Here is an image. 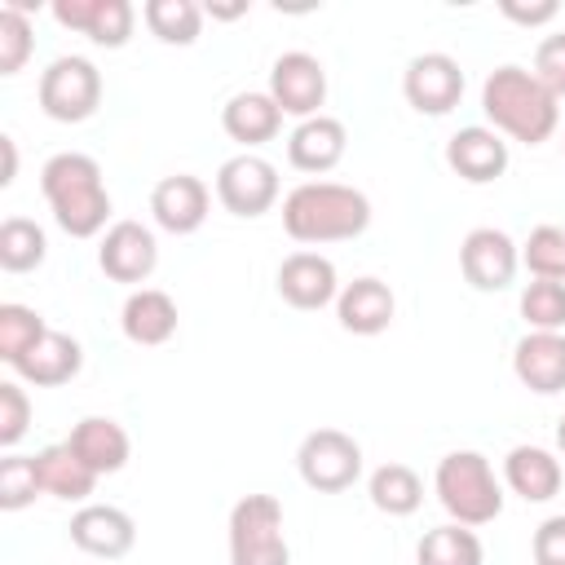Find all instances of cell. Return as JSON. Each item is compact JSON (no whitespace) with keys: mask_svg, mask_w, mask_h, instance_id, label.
<instances>
[{"mask_svg":"<svg viewBox=\"0 0 565 565\" xmlns=\"http://www.w3.org/2000/svg\"><path fill=\"white\" fill-rule=\"evenodd\" d=\"M481 110L499 137L543 146L561 124V102L525 66H494L481 84Z\"/></svg>","mask_w":565,"mask_h":565,"instance_id":"cell-1","label":"cell"},{"mask_svg":"<svg viewBox=\"0 0 565 565\" xmlns=\"http://www.w3.org/2000/svg\"><path fill=\"white\" fill-rule=\"evenodd\" d=\"M40 190L53 207V221L71 238H97L110 221V194L93 154L62 150L40 168Z\"/></svg>","mask_w":565,"mask_h":565,"instance_id":"cell-2","label":"cell"},{"mask_svg":"<svg viewBox=\"0 0 565 565\" xmlns=\"http://www.w3.org/2000/svg\"><path fill=\"white\" fill-rule=\"evenodd\" d=\"M371 225V199L340 181H305L282 199V230L296 243H344Z\"/></svg>","mask_w":565,"mask_h":565,"instance_id":"cell-3","label":"cell"},{"mask_svg":"<svg viewBox=\"0 0 565 565\" xmlns=\"http://www.w3.org/2000/svg\"><path fill=\"white\" fill-rule=\"evenodd\" d=\"M433 490L450 512V521L468 530L490 525L503 512V486L481 450H450L433 472Z\"/></svg>","mask_w":565,"mask_h":565,"instance_id":"cell-4","label":"cell"},{"mask_svg":"<svg viewBox=\"0 0 565 565\" xmlns=\"http://www.w3.org/2000/svg\"><path fill=\"white\" fill-rule=\"evenodd\" d=\"M230 565H291L282 503L274 494H243L230 508Z\"/></svg>","mask_w":565,"mask_h":565,"instance_id":"cell-5","label":"cell"},{"mask_svg":"<svg viewBox=\"0 0 565 565\" xmlns=\"http://www.w3.org/2000/svg\"><path fill=\"white\" fill-rule=\"evenodd\" d=\"M102 102V71L88 57H53L40 75V110L57 124H84Z\"/></svg>","mask_w":565,"mask_h":565,"instance_id":"cell-6","label":"cell"},{"mask_svg":"<svg viewBox=\"0 0 565 565\" xmlns=\"http://www.w3.org/2000/svg\"><path fill=\"white\" fill-rule=\"evenodd\" d=\"M296 472L318 494H340L362 477V446L340 428H313L296 450Z\"/></svg>","mask_w":565,"mask_h":565,"instance_id":"cell-7","label":"cell"},{"mask_svg":"<svg viewBox=\"0 0 565 565\" xmlns=\"http://www.w3.org/2000/svg\"><path fill=\"white\" fill-rule=\"evenodd\" d=\"M216 199L234 216H247V221L265 216L278 203V168L269 159L243 150L216 168Z\"/></svg>","mask_w":565,"mask_h":565,"instance_id":"cell-8","label":"cell"},{"mask_svg":"<svg viewBox=\"0 0 565 565\" xmlns=\"http://www.w3.org/2000/svg\"><path fill=\"white\" fill-rule=\"evenodd\" d=\"M282 115H296V119H313L322 115L318 106L327 102V71L313 53L305 49H291L282 57H274L269 66V88H265Z\"/></svg>","mask_w":565,"mask_h":565,"instance_id":"cell-9","label":"cell"},{"mask_svg":"<svg viewBox=\"0 0 565 565\" xmlns=\"http://www.w3.org/2000/svg\"><path fill=\"white\" fill-rule=\"evenodd\" d=\"M459 269H463L468 287H477V291H503V287H512V278L521 269V247L503 230L477 225L459 243Z\"/></svg>","mask_w":565,"mask_h":565,"instance_id":"cell-10","label":"cell"},{"mask_svg":"<svg viewBox=\"0 0 565 565\" xmlns=\"http://www.w3.org/2000/svg\"><path fill=\"white\" fill-rule=\"evenodd\" d=\"M402 93L419 115H450L463 97V66L450 53H419L406 62Z\"/></svg>","mask_w":565,"mask_h":565,"instance_id":"cell-11","label":"cell"},{"mask_svg":"<svg viewBox=\"0 0 565 565\" xmlns=\"http://www.w3.org/2000/svg\"><path fill=\"white\" fill-rule=\"evenodd\" d=\"M97 265L115 282H146L159 265V243L141 221H115L97 243Z\"/></svg>","mask_w":565,"mask_h":565,"instance_id":"cell-12","label":"cell"},{"mask_svg":"<svg viewBox=\"0 0 565 565\" xmlns=\"http://www.w3.org/2000/svg\"><path fill=\"white\" fill-rule=\"evenodd\" d=\"M53 18L66 31L88 35L97 49H124L137 22L128 0H53Z\"/></svg>","mask_w":565,"mask_h":565,"instance_id":"cell-13","label":"cell"},{"mask_svg":"<svg viewBox=\"0 0 565 565\" xmlns=\"http://www.w3.org/2000/svg\"><path fill=\"white\" fill-rule=\"evenodd\" d=\"M71 543L88 556H102V561H119L132 552L137 543V525L124 508H110V503H84L75 516H71Z\"/></svg>","mask_w":565,"mask_h":565,"instance_id":"cell-14","label":"cell"},{"mask_svg":"<svg viewBox=\"0 0 565 565\" xmlns=\"http://www.w3.org/2000/svg\"><path fill=\"white\" fill-rule=\"evenodd\" d=\"M278 296L291 305V309H322L340 296V278H335V265L322 256V252H291L282 265H278Z\"/></svg>","mask_w":565,"mask_h":565,"instance_id":"cell-15","label":"cell"},{"mask_svg":"<svg viewBox=\"0 0 565 565\" xmlns=\"http://www.w3.org/2000/svg\"><path fill=\"white\" fill-rule=\"evenodd\" d=\"M207 203H212L207 185L190 172H172L150 190V216L168 234H194L207 221Z\"/></svg>","mask_w":565,"mask_h":565,"instance_id":"cell-16","label":"cell"},{"mask_svg":"<svg viewBox=\"0 0 565 565\" xmlns=\"http://www.w3.org/2000/svg\"><path fill=\"white\" fill-rule=\"evenodd\" d=\"M446 163L455 177L472 181V185H486V181H499L508 172V141L494 132V128H481V124H468L459 128L450 141H446Z\"/></svg>","mask_w":565,"mask_h":565,"instance_id":"cell-17","label":"cell"},{"mask_svg":"<svg viewBox=\"0 0 565 565\" xmlns=\"http://www.w3.org/2000/svg\"><path fill=\"white\" fill-rule=\"evenodd\" d=\"M512 375L539 393L552 397L565 388V335L561 331H530L512 349Z\"/></svg>","mask_w":565,"mask_h":565,"instance_id":"cell-18","label":"cell"},{"mask_svg":"<svg viewBox=\"0 0 565 565\" xmlns=\"http://www.w3.org/2000/svg\"><path fill=\"white\" fill-rule=\"evenodd\" d=\"M349 150V132L340 119L331 115H313V119H300L296 132L287 137V163L296 172H309V177H322L331 172Z\"/></svg>","mask_w":565,"mask_h":565,"instance_id":"cell-19","label":"cell"},{"mask_svg":"<svg viewBox=\"0 0 565 565\" xmlns=\"http://www.w3.org/2000/svg\"><path fill=\"white\" fill-rule=\"evenodd\" d=\"M393 313H397V296L380 278H353L335 296V318L353 335H380V331H388Z\"/></svg>","mask_w":565,"mask_h":565,"instance_id":"cell-20","label":"cell"},{"mask_svg":"<svg viewBox=\"0 0 565 565\" xmlns=\"http://www.w3.org/2000/svg\"><path fill=\"white\" fill-rule=\"evenodd\" d=\"M79 366H84V349H79V340L66 335V331H44V335L13 362V371H18L26 384H35V388H57V384L75 380Z\"/></svg>","mask_w":565,"mask_h":565,"instance_id":"cell-21","label":"cell"},{"mask_svg":"<svg viewBox=\"0 0 565 565\" xmlns=\"http://www.w3.org/2000/svg\"><path fill=\"white\" fill-rule=\"evenodd\" d=\"M66 446H71L97 477L119 472V468L128 463V455H132V441H128L124 424L110 419V415H84V419L71 428Z\"/></svg>","mask_w":565,"mask_h":565,"instance_id":"cell-22","label":"cell"},{"mask_svg":"<svg viewBox=\"0 0 565 565\" xmlns=\"http://www.w3.org/2000/svg\"><path fill=\"white\" fill-rule=\"evenodd\" d=\"M119 327L132 344L141 349H154V344H168L177 335V300L159 287H141L124 300V313H119Z\"/></svg>","mask_w":565,"mask_h":565,"instance_id":"cell-23","label":"cell"},{"mask_svg":"<svg viewBox=\"0 0 565 565\" xmlns=\"http://www.w3.org/2000/svg\"><path fill=\"white\" fill-rule=\"evenodd\" d=\"M503 481L525 503H547L561 490V459L543 446H512L503 459Z\"/></svg>","mask_w":565,"mask_h":565,"instance_id":"cell-24","label":"cell"},{"mask_svg":"<svg viewBox=\"0 0 565 565\" xmlns=\"http://www.w3.org/2000/svg\"><path fill=\"white\" fill-rule=\"evenodd\" d=\"M221 128L230 132V141H243L252 150V146H265V141L278 137L282 110H278V102L269 93H234L221 106Z\"/></svg>","mask_w":565,"mask_h":565,"instance_id":"cell-25","label":"cell"},{"mask_svg":"<svg viewBox=\"0 0 565 565\" xmlns=\"http://www.w3.org/2000/svg\"><path fill=\"white\" fill-rule=\"evenodd\" d=\"M35 472H40V490L53 499H66V503H84L97 486V472L66 441L35 450Z\"/></svg>","mask_w":565,"mask_h":565,"instance_id":"cell-26","label":"cell"},{"mask_svg":"<svg viewBox=\"0 0 565 565\" xmlns=\"http://www.w3.org/2000/svg\"><path fill=\"white\" fill-rule=\"evenodd\" d=\"M366 494L384 516H411L424 503V481L406 463H380L366 481Z\"/></svg>","mask_w":565,"mask_h":565,"instance_id":"cell-27","label":"cell"},{"mask_svg":"<svg viewBox=\"0 0 565 565\" xmlns=\"http://www.w3.org/2000/svg\"><path fill=\"white\" fill-rule=\"evenodd\" d=\"M481 561H486L481 539L459 521L428 530L415 547V565H481Z\"/></svg>","mask_w":565,"mask_h":565,"instance_id":"cell-28","label":"cell"},{"mask_svg":"<svg viewBox=\"0 0 565 565\" xmlns=\"http://www.w3.org/2000/svg\"><path fill=\"white\" fill-rule=\"evenodd\" d=\"M141 18L150 26L154 40L163 44H194L199 31H203V9L194 0H146L141 4Z\"/></svg>","mask_w":565,"mask_h":565,"instance_id":"cell-29","label":"cell"},{"mask_svg":"<svg viewBox=\"0 0 565 565\" xmlns=\"http://www.w3.org/2000/svg\"><path fill=\"white\" fill-rule=\"evenodd\" d=\"M44 256H49V238H44V230H40L35 221L9 216V221L0 225V269H9V274H31V269L44 265Z\"/></svg>","mask_w":565,"mask_h":565,"instance_id":"cell-30","label":"cell"},{"mask_svg":"<svg viewBox=\"0 0 565 565\" xmlns=\"http://www.w3.org/2000/svg\"><path fill=\"white\" fill-rule=\"evenodd\" d=\"M521 265L534 278L565 282V225H534L530 238L521 243Z\"/></svg>","mask_w":565,"mask_h":565,"instance_id":"cell-31","label":"cell"},{"mask_svg":"<svg viewBox=\"0 0 565 565\" xmlns=\"http://www.w3.org/2000/svg\"><path fill=\"white\" fill-rule=\"evenodd\" d=\"M521 318L530 331H561L565 327V282L534 278L521 287Z\"/></svg>","mask_w":565,"mask_h":565,"instance_id":"cell-32","label":"cell"},{"mask_svg":"<svg viewBox=\"0 0 565 565\" xmlns=\"http://www.w3.org/2000/svg\"><path fill=\"white\" fill-rule=\"evenodd\" d=\"M44 318L26 305H0V358L13 366L40 335H44Z\"/></svg>","mask_w":565,"mask_h":565,"instance_id":"cell-33","label":"cell"},{"mask_svg":"<svg viewBox=\"0 0 565 565\" xmlns=\"http://www.w3.org/2000/svg\"><path fill=\"white\" fill-rule=\"evenodd\" d=\"M40 490V472H35V455H4L0 459V508L4 512H22L26 503H35Z\"/></svg>","mask_w":565,"mask_h":565,"instance_id":"cell-34","label":"cell"},{"mask_svg":"<svg viewBox=\"0 0 565 565\" xmlns=\"http://www.w3.org/2000/svg\"><path fill=\"white\" fill-rule=\"evenodd\" d=\"M35 49V31H31V18L0 4V75H18L26 66Z\"/></svg>","mask_w":565,"mask_h":565,"instance_id":"cell-35","label":"cell"},{"mask_svg":"<svg viewBox=\"0 0 565 565\" xmlns=\"http://www.w3.org/2000/svg\"><path fill=\"white\" fill-rule=\"evenodd\" d=\"M26 428H31V397L22 384L4 380L0 384V446L13 450L26 437Z\"/></svg>","mask_w":565,"mask_h":565,"instance_id":"cell-36","label":"cell"},{"mask_svg":"<svg viewBox=\"0 0 565 565\" xmlns=\"http://www.w3.org/2000/svg\"><path fill=\"white\" fill-rule=\"evenodd\" d=\"M534 79H539L556 102L565 97V31L539 40V49H534Z\"/></svg>","mask_w":565,"mask_h":565,"instance_id":"cell-37","label":"cell"},{"mask_svg":"<svg viewBox=\"0 0 565 565\" xmlns=\"http://www.w3.org/2000/svg\"><path fill=\"white\" fill-rule=\"evenodd\" d=\"M530 552H534V565H565V512L561 516H547L534 530Z\"/></svg>","mask_w":565,"mask_h":565,"instance_id":"cell-38","label":"cell"},{"mask_svg":"<svg viewBox=\"0 0 565 565\" xmlns=\"http://www.w3.org/2000/svg\"><path fill=\"white\" fill-rule=\"evenodd\" d=\"M499 13H503V18H512V22H521V26H543V22H552V18L561 13V4H556V0H539V4L499 0Z\"/></svg>","mask_w":565,"mask_h":565,"instance_id":"cell-39","label":"cell"},{"mask_svg":"<svg viewBox=\"0 0 565 565\" xmlns=\"http://www.w3.org/2000/svg\"><path fill=\"white\" fill-rule=\"evenodd\" d=\"M0 150H4V172H0V185H13V177H18V146H13V137H0Z\"/></svg>","mask_w":565,"mask_h":565,"instance_id":"cell-40","label":"cell"},{"mask_svg":"<svg viewBox=\"0 0 565 565\" xmlns=\"http://www.w3.org/2000/svg\"><path fill=\"white\" fill-rule=\"evenodd\" d=\"M556 446H561V455H565V415H561V424H556Z\"/></svg>","mask_w":565,"mask_h":565,"instance_id":"cell-41","label":"cell"}]
</instances>
